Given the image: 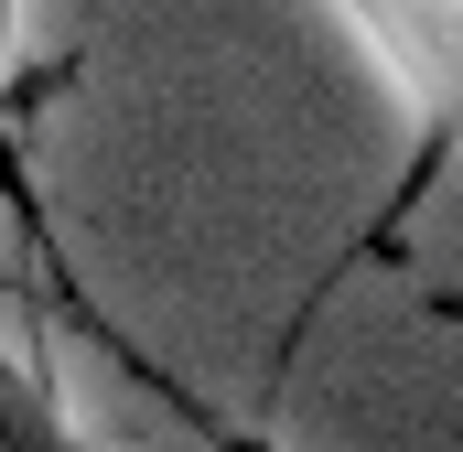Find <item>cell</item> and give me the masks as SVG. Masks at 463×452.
<instances>
[{
	"mask_svg": "<svg viewBox=\"0 0 463 452\" xmlns=\"http://www.w3.org/2000/svg\"><path fill=\"white\" fill-rule=\"evenodd\" d=\"M431 140L463 129V0H335Z\"/></svg>",
	"mask_w": 463,
	"mask_h": 452,
	"instance_id": "obj_1",
	"label": "cell"
},
{
	"mask_svg": "<svg viewBox=\"0 0 463 452\" xmlns=\"http://www.w3.org/2000/svg\"><path fill=\"white\" fill-rule=\"evenodd\" d=\"M11 65H22V0H0V87H11Z\"/></svg>",
	"mask_w": 463,
	"mask_h": 452,
	"instance_id": "obj_2",
	"label": "cell"
}]
</instances>
